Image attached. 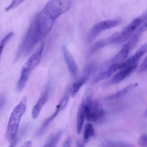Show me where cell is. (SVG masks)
Wrapping results in <instances>:
<instances>
[{
	"instance_id": "cell-15",
	"label": "cell",
	"mask_w": 147,
	"mask_h": 147,
	"mask_svg": "<svg viewBox=\"0 0 147 147\" xmlns=\"http://www.w3.org/2000/svg\"><path fill=\"white\" fill-rule=\"evenodd\" d=\"M116 36H117V32H116L115 34H113V35L111 36V37H108V38L103 39V40H100V41L97 42L91 47V49L90 50V52H89V54H94L96 52L100 50V49L103 48V47H106V46H108L109 45L111 44H115V43H116Z\"/></svg>"
},
{
	"instance_id": "cell-27",
	"label": "cell",
	"mask_w": 147,
	"mask_h": 147,
	"mask_svg": "<svg viewBox=\"0 0 147 147\" xmlns=\"http://www.w3.org/2000/svg\"><path fill=\"white\" fill-rule=\"evenodd\" d=\"M5 98L3 97V96H1V97H0V111H1V109H2V108L4 107V104H5Z\"/></svg>"
},
{
	"instance_id": "cell-9",
	"label": "cell",
	"mask_w": 147,
	"mask_h": 147,
	"mask_svg": "<svg viewBox=\"0 0 147 147\" xmlns=\"http://www.w3.org/2000/svg\"><path fill=\"white\" fill-rule=\"evenodd\" d=\"M96 69V64L95 63H88L87 65L85 67V68L83 69V74L82 76L79 79H78L70 88H69L70 89V96L74 97L76 95L78 94V93L79 92V90H80L82 87H83V85L86 83V82L88 80L90 76L94 73V71Z\"/></svg>"
},
{
	"instance_id": "cell-21",
	"label": "cell",
	"mask_w": 147,
	"mask_h": 147,
	"mask_svg": "<svg viewBox=\"0 0 147 147\" xmlns=\"http://www.w3.org/2000/svg\"><path fill=\"white\" fill-rule=\"evenodd\" d=\"M102 147H134L132 144L118 141H106L102 144Z\"/></svg>"
},
{
	"instance_id": "cell-26",
	"label": "cell",
	"mask_w": 147,
	"mask_h": 147,
	"mask_svg": "<svg viewBox=\"0 0 147 147\" xmlns=\"http://www.w3.org/2000/svg\"><path fill=\"white\" fill-rule=\"evenodd\" d=\"M72 146V139L71 137H68L64 142L63 147H71Z\"/></svg>"
},
{
	"instance_id": "cell-17",
	"label": "cell",
	"mask_w": 147,
	"mask_h": 147,
	"mask_svg": "<svg viewBox=\"0 0 147 147\" xmlns=\"http://www.w3.org/2000/svg\"><path fill=\"white\" fill-rule=\"evenodd\" d=\"M131 51L130 48H129V46L125 43L123 45L122 48L121 49L120 51L114 56V57L112 58V60H111V63L113 64V63H120L124 61L125 60H126L129 56V53Z\"/></svg>"
},
{
	"instance_id": "cell-18",
	"label": "cell",
	"mask_w": 147,
	"mask_h": 147,
	"mask_svg": "<svg viewBox=\"0 0 147 147\" xmlns=\"http://www.w3.org/2000/svg\"><path fill=\"white\" fill-rule=\"evenodd\" d=\"M137 85H138L137 83H134V84L129 85V86H126V88H124L122 89V90L116 92V93H114V94L112 95V96H109V97L107 98V99L108 100H116V99L120 98L124 96L126 93H128L129 92H130L132 89H134L135 87H136V86H137Z\"/></svg>"
},
{
	"instance_id": "cell-23",
	"label": "cell",
	"mask_w": 147,
	"mask_h": 147,
	"mask_svg": "<svg viewBox=\"0 0 147 147\" xmlns=\"http://www.w3.org/2000/svg\"><path fill=\"white\" fill-rule=\"evenodd\" d=\"M23 1H24V0H12L11 2L9 4V5H8L5 8V11H11V10L17 8V7H18V6H20Z\"/></svg>"
},
{
	"instance_id": "cell-29",
	"label": "cell",
	"mask_w": 147,
	"mask_h": 147,
	"mask_svg": "<svg viewBox=\"0 0 147 147\" xmlns=\"http://www.w3.org/2000/svg\"><path fill=\"white\" fill-rule=\"evenodd\" d=\"M76 147H85V146L83 142H81L80 141H77V142H76Z\"/></svg>"
},
{
	"instance_id": "cell-20",
	"label": "cell",
	"mask_w": 147,
	"mask_h": 147,
	"mask_svg": "<svg viewBox=\"0 0 147 147\" xmlns=\"http://www.w3.org/2000/svg\"><path fill=\"white\" fill-rule=\"evenodd\" d=\"M95 129L92 123H87L84 128V133H83V142L88 143L91 138L95 136Z\"/></svg>"
},
{
	"instance_id": "cell-24",
	"label": "cell",
	"mask_w": 147,
	"mask_h": 147,
	"mask_svg": "<svg viewBox=\"0 0 147 147\" xmlns=\"http://www.w3.org/2000/svg\"><path fill=\"white\" fill-rule=\"evenodd\" d=\"M139 144L141 147L147 146V137L146 134H143L142 136H141L139 140Z\"/></svg>"
},
{
	"instance_id": "cell-12",
	"label": "cell",
	"mask_w": 147,
	"mask_h": 147,
	"mask_svg": "<svg viewBox=\"0 0 147 147\" xmlns=\"http://www.w3.org/2000/svg\"><path fill=\"white\" fill-rule=\"evenodd\" d=\"M49 98V88L46 87V88L43 90L40 96V98L36 102L35 105L32 108V117L33 119H36L40 115L43 106L46 104Z\"/></svg>"
},
{
	"instance_id": "cell-3",
	"label": "cell",
	"mask_w": 147,
	"mask_h": 147,
	"mask_svg": "<svg viewBox=\"0 0 147 147\" xmlns=\"http://www.w3.org/2000/svg\"><path fill=\"white\" fill-rule=\"evenodd\" d=\"M27 98L23 97L20 103L14 108L10 114L6 132L7 139L10 143L12 142L17 136L20 121L27 109Z\"/></svg>"
},
{
	"instance_id": "cell-14",
	"label": "cell",
	"mask_w": 147,
	"mask_h": 147,
	"mask_svg": "<svg viewBox=\"0 0 147 147\" xmlns=\"http://www.w3.org/2000/svg\"><path fill=\"white\" fill-rule=\"evenodd\" d=\"M136 67H137V65H133L123 67V68L119 70L116 72V73L112 78L111 83L113 84H117V83L122 82L126 78L130 76L136 70Z\"/></svg>"
},
{
	"instance_id": "cell-28",
	"label": "cell",
	"mask_w": 147,
	"mask_h": 147,
	"mask_svg": "<svg viewBox=\"0 0 147 147\" xmlns=\"http://www.w3.org/2000/svg\"><path fill=\"white\" fill-rule=\"evenodd\" d=\"M17 142H18V138H17V137H16V139H14L12 142H11V145H9V147H15L16 145H17Z\"/></svg>"
},
{
	"instance_id": "cell-19",
	"label": "cell",
	"mask_w": 147,
	"mask_h": 147,
	"mask_svg": "<svg viewBox=\"0 0 147 147\" xmlns=\"http://www.w3.org/2000/svg\"><path fill=\"white\" fill-rule=\"evenodd\" d=\"M62 134H63L62 131H59L57 133L52 134L48 138V139H47V142H45V144L44 146L42 147H56L59 140L61 138Z\"/></svg>"
},
{
	"instance_id": "cell-11",
	"label": "cell",
	"mask_w": 147,
	"mask_h": 147,
	"mask_svg": "<svg viewBox=\"0 0 147 147\" xmlns=\"http://www.w3.org/2000/svg\"><path fill=\"white\" fill-rule=\"evenodd\" d=\"M62 51H63L64 60L65 61L66 65H67L70 76L73 78H76L78 74V66L74 57H73L71 53L67 50V47H63Z\"/></svg>"
},
{
	"instance_id": "cell-5",
	"label": "cell",
	"mask_w": 147,
	"mask_h": 147,
	"mask_svg": "<svg viewBox=\"0 0 147 147\" xmlns=\"http://www.w3.org/2000/svg\"><path fill=\"white\" fill-rule=\"evenodd\" d=\"M70 96V89H69V88H67V90L65 91L63 96H62V98H60L58 104H57V106H56L55 111H54V113H53L50 117L47 118V119L43 122L41 126L40 127V129L37 130V134H36L37 136H41V135L45 131L46 129L48 128V126H50V123H51L52 122L56 119V117L58 116L59 113H60V112L63 111L65 109V108H66V106H67V104H68Z\"/></svg>"
},
{
	"instance_id": "cell-13",
	"label": "cell",
	"mask_w": 147,
	"mask_h": 147,
	"mask_svg": "<svg viewBox=\"0 0 147 147\" xmlns=\"http://www.w3.org/2000/svg\"><path fill=\"white\" fill-rule=\"evenodd\" d=\"M147 52V45L144 44L143 46L140 47L139 50L135 53L134 55L130 57L129 58L126 59L124 61L121 63V68L129 66L137 65L138 63L140 60V59Z\"/></svg>"
},
{
	"instance_id": "cell-8",
	"label": "cell",
	"mask_w": 147,
	"mask_h": 147,
	"mask_svg": "<svg viewBox=\"0 0 147 147\" xmlns=\"http://www.w3.org/2000/svg\"><path fill=\"white\" fill-rule=\"evenodd\" d=\"M146 17V14H144L142 17H139L134 19L130 24H129L126 27H124L120 32H117L115 44H120V43L127 41L134 34L135 32L139 28V27L141 25L142 22Z\"/></svg>"
},
{
	"instance_id": "cell-2",
	"label": "cell",
	"mask_w": 147,
	"mask_h": 147,
	"mask_svg": "<svg viewBox=\"0 0 147 147\" xmlns=\"http://www.w3.org/2000/svg\"><path fill=\"white\" fill-rule=\"evenodd\" d=\"M43 51H44V43L42 42L38 48L33 53V54L29 57L27 62L22 66V68L20 72V78L17 85V90L19 92L22 91L24 88L31 73L40 64L42 57Z\"/></svg>"
},
{
	"instance_id": "cell-1",
	"label": "cell",
	"mask_w": 147,
	"mask_h": 147,
	"mask_svg": "<svg viewBox=\"0 0 147 147\" xmlns=\"http://www.w3.org/2000/svg\"><path fill=\"white\" fill-rule=\"evenodd\" d=\"M44 38L39 26L37 14L34 15L16 54V60L29 55Z\"/></svg>"
},
{
	"instance_id": "cell-10",
	"label": "cell",
	"mask_w": 147,
	"mask_h": 147,
	"mask_svg": "<svg viewBox=\"0 0 147 147\" xmlns=\"http://www.w3.org/2000/svg\"><path fill=\"white\" fill-rule=\"evenodd\" d=\"M120 23L119 20H108L96 23L91 29L88 34V40L92 41L97 37L102 32L114 28Z\"/></svg>"
},
{
	"instance_id": "cell-6",
	"label": "cell",
	"mask_w": 147,
	"mask_h": 147,
	"mask_svg": "<svg viewBox=\"0 0 147 147\" xmlns=\"http://www.w3.org/2000/svg\"><path fill=\"white\" fill-rule=\"evenodd\" d=\"M105 111L98 100L91 98L88 100L86 107V119L88 121L98 122L103 119Z\"/></svg>"
},
{
	"instance_id": "cell-7",
	"label": "cell",
	"mask_w": 147,
	"mask_h": 147,
	"mask_svg": "<svg viewBox=\"0 0 147 147\" xmlns=\"http://www.w3.org/2000/svg\"><path fill=\"white\" fill-rule=\"evenodd\" d=\"M91 98H93V89L91 88H89L85 92L81 103H80L78 110L77 120H76V131L78 134L81 133V131L83 128L84 121L86 119V107H87L88 102Z\"/></svg>"
},
{
	"instance_id": "cell-16",
	"label": "cell",
	"mask_w": 147,
	"mask_h": 147,
	"mask_svg": "<svg viewBox=\"0 0 147 147\" xmlns=\"http://www.w3.org/2000/svg\"><path fill=\"white\" fill-rule=\"evenodd\" d=\"M120 69H121V63L111 64V65L107 70L103 71V73H100V74L96 78V79L94 80V83H98V82H100L101 81V80H105V79L109 78H110L111 76H113L116 71H118V70H120Z\"/></svg>"
},
{
	"instance_id": "cell-22",
	"label": "cell",
	"mask_w": 147,
	"mask_h": 147,
	"mask_svg": "<svg viewBox=\"0 0 147 147\" xmlns=\"http://www.w3.org/2000/svg\"><path fill=\"white\" fill-rule=\"evenodd\" d=\"M13 35H14V32H11L8 33V34L1 40V42H0V59H1V55H2L4 47H5L7 43L8 42L9 40H10V39L11 38V37H12Z\"/></svg>"
},
{
	"instance_id": "cell-25",
	"label": "cell",
	"mask_w": 147,
	"mask_h": 147,
	"mask_svg": "<svg viewBox=\"0 0 147 147\" xmlns=\"http://www.w3.org/2000/svg\"><path fill=\"white\" fill-rule=\"evenodd\" d=\"M147 70V58L144 59L143 62H142V65L140 66V71L142 72H146Z\"/></svg>"
},
{
	"instance_id": "cell-4",
	"label": "cell",
	"mask_w": 147,
	"mask_h": 147,
	"mask_svg": "<svg viewBox=\"0 0 147 147\" xmlns=\"http://www.w3.org/2000/svg\"><path fill=\"white\" fill-rule=\"evenodd\" d=\"M73 6L72 0H50L40 12L55 22L56 20L67 12Z\"/></svg>"
}]
</instances>
